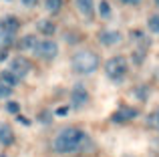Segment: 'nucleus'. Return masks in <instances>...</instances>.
Wrapping results in <instances>:
<instances>
[{
	"label": "nucleus",
	"mask_w": 159,
	"mask_h": 157,
	"mask_svg": "<svg viewBox=\"0 0 159 157\" xmlns=\"http://www.w3.org/2000/svg\"><path fill=\"white\" fill-rule=\"evenodd\" d=\"M105 73L111 81H121L127 75V61L125 56H113L105 63Z\"/></svg>",
	"instance_id": "7ed1b4c3"
},
{
	"label": "nucleus",
	"mask_w": 159,
	"mask_h": 157,
	"mask_svg": "<svg viewBox=\"0 0 159 157\" xmlns=\"http://www.w3.org/2000/svg\"><path fill=\"white\" fill-rule=\"evenodd\" d=\"M14 38H16V32H10V30H2V28H0V47H2V48L10 47V44L14 43Z\"/></svg>",
	"instance_id": "9b49d317"
},
{
	"label": "nucleus",
	"mask_w": 159,
	"mask_h": 157,
	"mask_svg": "<svg viewBox=\"0 0 159 157\" xmlns=\"http://www.w3.org/2000/svg\"><path fill=\"white\" fill-rule=\"evenodd\" d=\"M6 56H8V51H6V48H2V51H0V61H4Z\"/></svg>",
	"instance_id": "a878e982"
},
{
	"label": "nucleus",
	"mask_w": 159,
	"mask_h": 157,
	"mask_svg": "<svg viewBox=\"0 0 159 157\" xmlns=\"http://www.w3.org/2000/svg\"><path fill=\"white\" fill-rule=\"evenodd\" d=\"M34 52L39 59H44V61H52L54 56L58 55V44L54 43V40H40V43H36L34 47Z\"/></svg>",
	"instance_id": "20e7f679"
},
{
	"label": "nucleus",
	"mask_w": 159,
	"mask_h": 157,
	"mask_svg": "<svg viewBox=\"0 0 159 157\" xmlns=\"http://www.w3.org/2000/svg\"><path fill=\"white\" fill-rule=\"evenodd\" d=\"M8 71H10L14 77L22 78V77H26L28 73H30V63H28L26 59H22V56H16V59L10 61V67H8Z\"/></svg>",
	"instance_id": "39448f33"
},
{
	"label": "nucleus",
	"mask_w": 159,
	"mask_h": 157,
	"mask_svg": "<svg viewBox=\"0 0 159 157\" xmlns=\"http://www.w3.org/2000/svg\"><path fill=\"white\" fill-rule=\"evenodd\" d=\"M6 111H8V113H18V111H20V105H18V103H14V101H8V105H6Z\"/></svg>",
	"instance_id": "412c9836"
},
{
	"label": "nucleus",
	"mask_w": 159,
	"mask_h": 157,
	"mask_svg": "<svg viewBox=\"0 0 159 157\" xmlns=\"http://www.w3.org/2000/svg\"><path fill=\"white\" fill-rule=\"evenodd\" d=\"M22 4H24V6H34L36 0H22Z\"/></svg>",
	"instance_id": "393cba45"
},
{
	"label": "nucleus",
	"mask_w": 159,
	"mask_h": 157,
	"mask_svg": "<svg viewBox=\"0 0 159 157\" xmlns=\"http://www.w3.org/2000/svg\"><path fill=\"white\" fill-rule=\"evenodd\" d=\"M0 157H8V155H4V153H0Z\"/></svg>",
	"instance_id": "c756f323"
},
{
	"label": "nucleus",
	"mask_w": 159,
	"mask_h": 157,
	"mask_svg": "<svg viewBox=\"0 0 159 157\" xmlns=\"http://www.w3.org/2000/svg\"><path fill=\"white\" fill-rule=\"evenodd\" d=\"M99 56L97 52H91V51H81L73 56V69L75 73L79 75H91L99 69Z\"/></svg>",
	"instance_id": "f03ea898"
},
{
	"label": "nucleus",
	"mask_w": 159,
	"mask_h": 157,
	"mask_svg": "<svg viewBox=\"0 0 159 157\" xmlns=\"http://www.w3.org/2000/svg\"><path fill=\"white\" fill-rule=\"evenodd\" d=\"M147 125L151 127V129H159V107L153 109L151 113L147 115Z\"/></svg>",
	"instance_id": "4468645a"
},
{
	"label": "nucleus",
	"mask_w": 159,
	"mask_h": 157,
	"mask_svg": "<svg viewBox=\"0 0 159 157\" xmlns=\"http://www.w3.org/2000/svg\"><path fill=\"white\" fill-rule=\"evenodd\" d=\"M34 47H36V38L34 36H24L22 38V43H20V48H22V51H28V48H32V51H34Z\"/></svg>",
	"instance_id": "dca6fc26"
},
{
	"label": "nucleus",
	"mask_w": 159,
	"mask_h": 157,
	"mask_svg": "<svg viewBox=\"0 0 159 157\" xmlns=\"http://www.w3.org/2000/svg\"><path fill=\"white\" fill-rule=\"evenodd\" d=\"M62 6V0H44V8L48 12H58Z\"/></svg>",
	"instance_id": "f3484780"
},
{
	"label": "nucleus",
	"mask_w": 159,
	"mask_h": 157,
	"mask_svg": "<svg viewBox=\"0 0 159 157\" xmlns=\"http://www.w3.org/2000/svg\"><path fill=\"white\" fill-rule=\"evenodd\" d=\"M77 2V8L81 10V14H85V16H91L93 14V0H75Z\"/></svg>",
	"instance_id": "f8f14e48"
},
{
	"label": "nucleus",
	"mask_w": 159,
	"mask_h": 157,
	"mask_svg": "<svg viewBox=\"0 0 159 157\" xmlns=\"http://www.w3.org/2000/svg\"><path fill=\"white\" fill-rule=\"evenodd\" d=\"M70 101H73L75 107H83L89 103V91L85 89L83 85H77L73 89V93H70Z\"/></svg>",
	"instance_id": "0eeeda50"
},
{
	"label": "nucleus",
	"mask_w": 159,
	"mask_h": 157,
	"mask_svg": "<svg viewBox=\"0 0 159 157\" xmlns=\"http://www.w3.org/2000/svg\"><path fill=\"white\" fill-rule=\"evenodd\" d=\"M137 115H139V111L133 109V107H121L119 111H115V113H113L111 119L115 123H127V121H131V119H135Z\"/></svg>",
	"instance_id": "423d86ee"
},
{
	"label": "nucleus",
	"mask_w": 159,
	"mask_h": 157,
	"mask_svg": "<svg viewBox=\"0 0 159 157\" xmlns=\"http://www.w3.org/2000/svg\"><path fill=\"white\" fill-rule=\"evenodd\" d=\"M99 12H101L103 18H109V16H111V4H109L107 0H103V2L99 4Z\"/></svg>",
	"instance_id": "6ab92c4d"
},
{
	"label": "nucleus",
	"mask_w": 159,
	"mask_h": 157,
	"mask_svg": "<svg viewBox=\"0 0 159 157\" xmlns=\"http://www.w3.org/2000/svg\"><path fill=\"white\" fill-rule=\"evenodd\" d=\"M39 119H40V123H51V119H52V117H51V113H47V111H44V113H40V117H39Z\"/></svg>",
	"instance_id": "4be33fe9"
},
{
	"label": "nucleus",
	"mask_w": 159,
	"mask_h": 157,
	"mask_svg": "<svg viewBox=\"0 0 159 157\" xmlns=\"http://www.w3.org/2000/svg\"><path fill=\"white\" fill-rule=\"evenodd\" d=\"M147 26H149V30L151 32H159V14H151L149 16V20H147Z\"/></svg>",
	"instance_id": "a211bd4d"
},
{
	"label": "nucleus",
	"mask_w": 159,
	"mask_h": 157,
	"mask_svg": "<svg viewBox=\"0 0 159 157\" xmlns=\"http://www.w3.org/2000/svg\"><path fill=\"white\" fill-rule=\"evenodd\" d=\"M0 81L6 83L8 87H16V85L20 83V78H18V77H14L10 71H2V75H0Z\"/></svg>",
	"instance_id": "ddd939ff"
},
{
	"label": "nucleus",
	"mask_w": 159,
	"mask_h": 157,
	"mask_svg": "<svg viewBox=\"0 0 159 157\" xmlns=\"http://www.w3.org/2000/svg\"><path fill=\"white\" fill-rule=\"evenodd\" d=\"M18 121H20V123H22V125H30V121H28V119H26V117H18Z\"/></svg>",
	"instance_id": "bb28decb"
},
{
	"label": "nucleus",
	"mask_w": 159,
	"mask_h": 157,
	"mask_svg": "<svg viewBox=\"0 0 159 157\" xmlns=\"http://www.w3.org/2000/svg\"><path fill=\"white\" fill-rule=\"evenodd\" d=\"M36 28H39L40 32H44V36H51L54 32V24L48 22V20H40V22L36 24Z\"/></svg>",
	"instance_id": "2eb2a0df"
},
{
	"label": "nucleus",
	"mask_w": 159,
	"mask_h": 157,
	"mask_svg": "<svg viewBox=\"0 0 159 157\" xmlns=\"http://www.w3.org/2000/svg\"><path fill=\"white\" fill-rule=\"evenodd\" d=\"M99 40H101L103 47H113L121 40V34L117 30H101L99 32Z\"/></svg>",
	"instance_id": "6e6552de"
},
{
	"label": "nucleus",
	"mask_w": 159,
	"mask_h": 157,
	"mask_svg": "<svg viewBox=\"0 0 159 157\" xmlns=\"http://www.w3.org/2000/svg\"><path fill=\"white\" fill-rule=\"evenodd\" d=\"M0 143L2 145H12L14 143V133H12L10 125H6V123H0Z\"/></svg>",
	"instance_id": "1a4fd4ad"
},
{
	"label": "nucleus",
	"mask_w": 159,
	"mask_h": 157,
	"mask_svg": "<svg viewBox=\"0 0 159 157\" xmlns=\"http://www.w3.org/2000/svg\"><path fill=\"white\" fill-rule=\"evenodd\" d=\"M123 2H125V4H139L141 0H123Z\"/></svg>",
	"instance_id": "cd10ccee"
},
{
	"label": "nucleus",
	"mask_w": 159,
	"mask_h": 157,
	"mask_svg": "<svg viewBox=\"0 0 159 157\" xmlns=\"http://www.w3.org/2000/svg\"><path fill=\"white\" fill-rule=\"evenodd\" d=\"M153 2H155V4H157V6H159V0H153Z\"/></svg>",
	"instance_id": "c85d7f7f"
},
{
	"label": "nucleus",
	"mask_w": 159,
	"mask_h": 157,
	"mask_svg": "<svg viewBox=\"0 0 159 157\" xmlns=\"http://www.w3.org/2000/svg\"><path fill=\"white\" fill-rule=\"evenodd\" d=\"M12 95V87H8L6 83L0 81V99H8Z\"/></svg>",
	"instance_id": "aec40b11"
},
{
	"label": "nucleus",
	"mask_w": 159,
	"mask_h": 157,
	"mask_svg": "<svg viewBox=\"0 0 159 157\" xmlns=\"http://www.w3.org/2000/svg\"><path fill=\"white\" fill-rule=\"evenodd\" d=\"M52 149L57 153H75V151L93 149V141L77 127H65L57 133L52 141Z\"/></svg>",
	"instance_id": "f257e3e1"
},
{
	"label": "nucleus",
	"mask_w": 159,
	"mask_h": 157,
	"mask_svg": "<svg viewBox=\"0 0 159 157\" xmlns=\"http://www.w3.org/2000/svg\"><path fill=\"white\" fill-rule=\"evenodd\" d=\"M135 95H137L139 99H147V91H145V89H143V91H141V89H137V91H135Z\"/></svg>",
	"instance_id": "b1692460"
},
{
	"label": "nucleus",
	"mask_w": 159,
	"mask_h": 157,
	"mask_svg": "<svg viewBox=\"0 0 159 157\" xmlns=\"http://www.w3.org/2000/svg\"><path fill=\"white\" fill-rule=\"evenodd\" d=\"M54 113H57V115H58V117H65V115H66V113H69V107H58V109H57V111H54Z\"/></svg>",
	"instance_id": "5701e85b"
},
{
	"label": "nucleus",
	"mask_w": 159,
	"mask_h": 157,
	"mask_svg": "<svg viewBox=\"0 0 159 157\" xmlns=\"http://www.w3.org/2000/svg\"><path fill=\"white\" fill-rule=\"evenodd\" d=\"M8 2H10V0H8Z\"/></svg>",
	"instance_id": "7c9ffc66"
},
{
	"label": "nucleus",
	"mask_w": 159,
	"mask_h": 157,
	"mask_svg": "<svg viewBox=\"0 0 159 157\" xmlns=\"http://www.w3.org/2000/svg\"><path fill=\"white\" fill-rule=\"evenodd\" d=\"M20 26V22L14 18V16H4L2 20H0V28L2 30H10V32H16Z\"/></svg>",
	"instance_id": "9d476101"
}]
</instances>
